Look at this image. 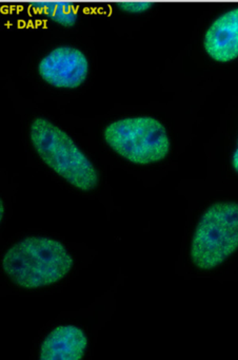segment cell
<instances>
[{"label": "cell", "instance_id": "12", "mask_svg": "<svg viewBox=\"0 0 238 360\" xmlns=\"http://www.w3.org/2000/svg\"><path fill=\"white\" fill-rule=\"evenodd\" d=\"M59 1H67L69 3L70 0H59Z\"/></svg>", "mask_w": 238, "mask_h": 360}, {"label": "cell", "instance_id": "3", "mask_svg": "<svg viewBox=\"0 0 238 360\" xmlns=\"http://www.w3.org/2000/svg\"><path fill=\"white\" fill-rule=\"evenodd\" d=\"M238 250V203L217 202L202 214L191 243L192 262L210 271Z\"/></svg>", "mask_w": 238, "mask_h": 360}, {"label": "cell", "instance_id": "10", "mask_svg": "<svg viewBox=\"0 0 238 360\" xmlns=\"http://www.w3.org/2000/svg\"><path fill=\"white\" fill-rule=\"evenodd\" d=\"M232 165H233L234 169L238 174V142L236 150L234 151L233 159H232Z\"/></svg>", "mask_w": 238, "mask_h": 360}, {"label": "cell", "instance_id": "5", "mask_svg": "<svg viewBox=\"0 0 238 360\" xmlns=\"http://www.w3.org/2000/svg\"><path fill=\"white\" fill-rule=\"evenodd\" d=\"M40 77L57 88L74 89L79 87L88 73V63L84 54L72 47L53 50L42 58L39 67Z\"/></svg>", "mask_w": 238, "mask_h": 360}, {"label": "cell", "instance_id": "2", "mask_svg": "<svg viewBox=\"0 0 238 360\" xmlns=\"http://www.w3.org/2000/svg\"><path fill=\"white\" fill-rule=\"evenodd\" d=\"M31 142L44 164L67 183L82 191L98 186L99 174L72 138L48 120H34Z\"/></svg>", "mask_w": 238, "mask_h": 360}, {"label": "cell", "instance_id": "1", "mask_svg": "<svg viewBox=\"0 0 238 360\" xmlns=\"http://www.w3.org/2000/svg\"><path fill=\"white\" fill-rule=\"evenodd\" d=\"M1 265L16 285L33 290L60 281L71 271L74 260L61 242L27 237L6 250Z\"/></svg>", "mask_w": 238, "mask_h": 360}, {"label": "cell", "instance_id": "6", "mask_svg": "<svg viewBox=\"0 0 238 360\" xmlns=\"http://www.w3.org/2000/svg\"><path fill=\"white\" fill-rule=\"evenodd\" d=\"M204 45L206 53L217 62L238 58V9L227 12L211 25Z\"/></svg>", "mask_w": 238, "mask_h": 360}, {"label": "cell", "instance_id": "8", "mask_svg": "<svg viewBox=\"0 0 238 360\" xmlns=\"http://www.w3.org/2000/svg\"><path fill=\"white\" fill-rule=\"evenodd\" d=\"M36 10L48 20L61 26L73 27L77 22V11L72 4L59 0H39L34 4Z\"/></svg>", "mask_w": 238, "mask_h": 360}, {"label": "cell", "instance_id": "11", "mask_svg": "<svg viewBox=\"0 0 238 360\" xmlns=\"http://www.w3.org/2000/svg\"><path fill=\"white\" fill-rule=\"evenodd\" d=\"M0 208H1V210H0V214H1V220H2V218H4V202H2V200H1V202H0Z\"/></svg>", "mask_w": 238, "mask_h": 360}, {"label": "cell", "instance_id": "9", "mask_svg": "<svg viewBox=\"0 0 238 360\" xmlns=\"http://www.w3.org/2000/svg\"><path fill=\"white\" fill-rule=\"evenodd\" d=\"M118 7L128 13H143L152 7V4L149 1H124L120 3Z\"/></svg>", "mask_w": 238, "mask_h": 360}, {"label": "cell", "instance_id": "4", "mask_svg": "<svg viewBox=\"0 0 238 360\" xmlns=\"http://www.w3.org/2000/svg\"><path fill=\"white\" fill-rule=\"evenodd\" d=\"M107 144L131 163L162 161L170 151L166 128L153 117H132L110 124L103 132Z\"/></svg>", "mask_w": 238, "mask_h": 360}, {"label": "cell", "instance_id": "7", "mask_svg": "<svg viewBox=\"0 0 238 360\" xmlns=\"http://www.w3.org/2000/svg\"><path fill=\"white\" fill-rule=\"evenodd\" d=\"M88 347V338L75 326H59L42 341L40 360H80Z\"/></svg>", "mask_w": 238, "mask_h": 360}]
</instances>
